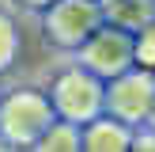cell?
I'll return each mask as SVG.
<instances>
[{
    "instance_id": "obj_2",
    "label": "cell",
    "mask_w": 155,
    "mask_h": 152,
    "mask_svg": "<svg viewBox=\"0 0 155 152\" xmlns=\"http://www.w3.org/2000/svg\"><path fill=\"white\" fill-rule=\"evenodd\" d=\"M49 103H53V110H57V118H68V122H76V126H83V122H91L95 114L106 110V80L76 61V65L61 68V72L53 76Z\"/></svg>"
},
{
    "instance_id": "obj_4",
    "label": "cell",
    "mask_w": 155,
    "mask_h": 152,
    "mask_svg": "<svg viewBox=\"0 0 155 152\" xmlns=\"http://www.w3.org/2000/svg\"><path fill=\"white\" fill-rule=\"evenodd\" d=\"M106 110L129 126H144L155 114V68L133 65L106 80Z\"/></svg>"
},
{
    "instance_id": "obj_11",
    "label": "cell",
    "mask_w": 155,
    "mask_h": 152,
    "mask_svg": "<svg viewBox=\"0 0 155 152\" xmlns=\"http://www.w3.org/2000/svg\"><path fill=\"white\" fill-rule=\"evenodd\" d=\"M133 152H155V126H151V122L136 126V133H133Z\"/></svg>"
},
{
    "instance_id": "obj_13",
    "label": "cell",
    "mask_w": 155,
    "mask_h": 152,
    "mask_svg": "<svg viewBox=\"0 0 155 152\" xmlns=\"http://www.w3.org/2000/svg\"><path fill=\"white\" fill-rule=\"evenodd\" d=\"M0 148H8V144H4V137H0Z\"/></svg>"
},
{
    "instance_id": "obj_10",
    "label": "cell",
    "mask_w": 155,
    "mask_h": 152,
    "mask_svg": "<svg viewBox=\"0 0 155 152\" xmlns=\"http://www.w3.org/2000/svg\"><path fill=\"white\" fill-rule=\"evenodd\" d=\"M136 65L155 68V19L144 30H136Z\"/></svg>"
},
{
    "instance_id": "obj_7",
    "label": "cell",
    "mask_w": 155,
    "mask_h": 152,
    "mask_svg": "<svg viewBox=\"0 0 155 152\" xmlns=\"http://www.w3.org/2000/svg\"><path fill=\"white\" fill-rule=\"evenodd\" d=\"M102 8V19L114 23V27H125V30H144L155 19V0H98Z\"/></svg>"
},
{
    "instance_id": "obj_1",
    "label": "cell",
    "mask_w": 155,
    "mask_h": 152,
    "mask_svg": "<svg viewBox=\"0 0 155 152\" xmlns=\"http://www.w3.org/2000/svg\"><path fill=\"white\" fill-rule=\"evenodd\" d=\"M53 118H57V110L49 103V91L15 88L0 95V137L8 148H34Z\"/></svg>"
},
{
    "instance_id": "obj_5",
    "label": "cell",
    "mask_w": 155,
    "mask_h": 152,
    "mask_svg": "<svg viewBox=\"0 0 155 152\" xmlns=\"http://www.w3.org/2000/svg\"><path fill=\"white\" fill-rule=\"evenodd\" d=\"M102 23V8L98 0H53L42 8V30L57 50L76 53L91 38V30Z\"/></svg>"
},
{
    "instance_id": "obj_6",
    "label": "cell",
    "mask_w": 155,
    "mask_h": 152,
    "mask_svg": "<svg viewBox=\"0 0 155 152\" xmlns=\"http://www.w3.org/2000/svg\"><path fill=\"white\" fill-rule=\"evenodd\" d=\"M133 133L136 126L102 110L91 122H83V152H133Z\"/></svg>"
},
{
    "instance_id": "obj_9",
    "label": "cell",
    "mask_w": 155,
    "mask_h": 152,
    "mask_svg": "<svg viewBox=\"0 0 155 152\" xmlns=\"http://www.w3.org/2000/svg\"><path fill=\"white\" fill-rule=\"evenodd\" d=\"M15 57H19V27L8 12H0V72H8Z\"/></svg>"
},
{
    "instance_id": "obj_8",
    "label": "cell",
    "mask_w": 155,
    "mask_h": 152,
    "mask_svg": "<svg viewBox=\"0 0 155 152\" xmlns=\"http://www.w3.org/2000/svg\"><path fill=\"white\" fill-rule=\"evenodd\" d=\"M34 148H42V152H80L83 148V126H76L68 118H53Z\"/></svg>"
},
{
    "instance_id": "obj_3",
    "label": "cell",
    "mask_w": 155,
    "mask_h": 152,
    "mask_svg": "<svg viewBox=\"0 0 155 152\" xmlns=\"http://www.w3.org/2000/svg\"><path fill=\"white\" fill-rule=\"evenodd\" d=\"M76 61L83 68H91L95 76H102V80H114L117 72L136 65V34L102 19L91 30V38L76 50Z\"/></svg>"
},
{
    "instance_id": "obj_12",
    "label": "cell",
    "mask_w": 155,
    "mask_h": 152,
    "mask_svg": "<svg viewBox=\"0 0 155 152\" xmlns=\"http://www.w3.org/2000/svg\"><path fill=\"white\" fill-rule=\"evenodd\" d=\"M19 4H23V8H30V12H42V8H49L53 0H19Z\"/></svg>"
}]
</instances>
